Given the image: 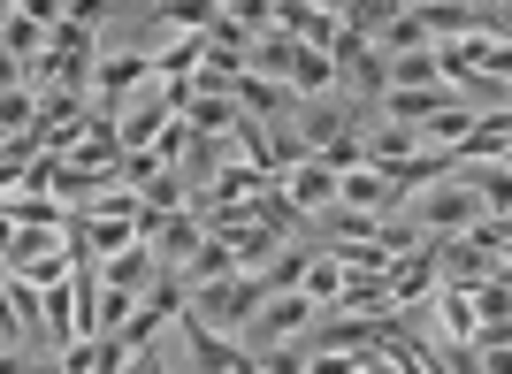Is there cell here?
<instances>
[{"mask_svg": "<svg viewBox=\"0 0 512 374\" xmlns=\"http://www.w3.org/2000/svg\"><path fill=\"white\" fill-rule=\"evenodd\" d=\"M375 352H306V374H367Z\"/></svg>", "mask_w": 512, "mask_h": 374, "instance_id": "9a60e30c", "label": "cell"}, {"mask_svg": "<svg viewBox=\"0 0 512 374\" xmlns=\"http://www.w3.org/2000/svg\"><path fill=\"white\" fill-rule=\"evenodd\" d=\"M474 313H482V329H490V321H512V283H505V275L474 291Z\"/></svg>", "mask_w": 512, "mask_h": 374, "instance_id": "5bb4252c", "label": "cell"}, {"mask_svg": "<svg viewBox=\"0 0 512 374\" xmlns=\"http://www.w3.org/2000/svg\"><path fill=\"white\" fill-rule=\"evenodd\" d=\"M383 54H390V62H406V54H436V31H428L413 8H398V16H390V31H383Z\"/></svg>", "mask_w": 512, "mask_h": 374, "instance_id": "7c38bea8", "label": "cell"}, {"mask_svg": "<svg viewBox=\"0 0 512 374\" xmlns=\"http://www.w3.org/2000/svg\"><path fill=\"white\" fill-rule=\"evenodd\" d=\"M283 191H291V207H299V214H337V168H329V161H306Z\"/></svg>", "mask_w": 512, "mask_h": 374, "instance_id": "9c48e42d", "label": "cell"}, {"mask_svg": "<svg viewBox=\"0 0 512 374\" xmlns=\"http://www.w3.org/2000/svg\"><path fill=\"white\" fill-rule=\"evenodd\" d=\"M474 374H512V344H497V352H474Z\"/></svg>", "mask_w": 512, "mask_h": 374, "instance_id": "2e32d148", "label": "cell"}, {"mask_svg": "<svg viewBox=\"0 0 512 374\" xmlns=\"http://www.w3.org/2000/svg\"><path fill=\"white\" fill-rule=\"evenodd\" d=\"M0 214H8V229H62V237H77V222H85L77 207H62L54 191H31V184L8 191V199H0Z\"/></svg>", "mask_w": 512, "mask_h": 374, "instance_id": "5b68a950", "label": "cell"}, {"mask_svg": "<svg viewBox=\"0 0 512 374\" xmlns=\"http://www.w3.org/2000/svg\"><path fill=\"white\" fill-rule=\"evenodd\" d=\"M23 329H46V291L23 283V275H8V336L0 344H23Z\"/></svg>", "mask_w": 512, "mask_h": 374, "instance_id": "8fae6325", "label": "cell"}, {"mask_svg": "<svg viewBox=\"0 0 512 374\" xmlns=\"http://www.w3.org/2000/svg\"><path fill=\"white\" fill-rule=\"evenodd\" d=\"M237 107H245V123H268V130H276V115H291L299 92L276 84V77H245V84H237Z\"/></svg>", "mask_w": 512, "mask_h": 374, "instance_id": "ba28073f", "label": "cell"}, {"mask_svg": "<svg viewBox=\"0 0 512 374\" xmlns=\"http://www.w3.org/2000/svg\"><path fill=\"white\" fill-rule=\"evenodd\" d=\"M153 84H161L153 54H107V62L92 69V107L123 123V115H130V100H138V92H153Z\"/></svg>", "mask_w": 512, "mask_h": 374, "instance_id": "7a4b0ae2", "label": "cell"}, {"mask_svg": "<svg viewBox=\"0 0 512 374\" xmlns=\"http://www.w3.org/2000/svg\"><path fill=\"white\" fill-rule=\"evenodd\" d=\"M344 283H352V275H344V260H337V252H329V245H321L314 275H306V298H314V306L329 313V306H337V298H344Z\"/></svg>", "mask_w": 512, "mask_h": 374, "instance_id": "4fadbf2b", "label": "cell"}, {"mask_svg": "<svg viewBox=\"0 0 512 374\" xmlns=\"http://www.w3.org/2000/svg\"><path fill=\"white\" fill-rule=\"evenodd\" d=\"M482 222H490V214H482V199H474L459 176L413 199V229H421V237H474Z\"/></svg>", "mask_w": 512, "mask_h": 374, "instance_id": "6da1fadb", "label": "cell"}, {"mask_svg": "<svg viewBox=\"0 0 512 374\" xmlns=\"http://www.w3.org/2000/svg\"><path fill=\"white\" fill-rule=\"evenodd\" d=\"M459 184L482 199V214H490V222H512V168H505V161H467V168H459Z\"/></svg>", "mask_w": 512, "mask_h": 374, "instance_id": "52a82bcc", "label": "cell"}, {"mask_svg": "<svg viewBox=\"0 0 512 374\" xmlns=\"http://www.w3.org/2000/svg\"><path fill=\"white\" fill-rule=\"evenodd\" d=\"M428 260L444 268V291H482V283H497V275H505V260H497V252H482L474 237H428Z\"/></svg>", "mask_w": 512, "mask_h": 374, "instance_id": "3957f363", "label": "cell"}, {"mask_svg": "<svg viewBox=\"0 0 512 374\" xmlns=\"http://www.w3.org/2000/svg\"><path fill=\"white\" fill-rule=\"evenodd\" d=\"M176 275H184V283H192V298H199V291H222V283H237V275H245V260H237L222 237H207V245H199Z\"/></svg>", "mask_w": 512, "mask_h": 374, "instance_id": "8992f818", "label": "cell"}, {"mask_svg": "<svg viewBox=\"0 0 512 374\" xmlns=\"http://www.w3.org/2000/svg\"><path fill=\"white\" fill-rule=\"evenodd\" d=\"M428 306H436V321H444V336H451V344H459V352H474V336H482V313H474V291H436Z\"/></svg>", "mask_w": 512, "mask_h": 374, "instance_id": "30bf717a", "label": "cell"}, {"mask_svg": "<svg viewBox=\"0 0 512 374\" xmlns=\"http://www.w3.org/2000/svg\"><path fill=\"white\" fill-rule=\"evenodd\" d=\"M337 69H344V84H352L360 100H390V54L375 39H352V31H344L337 39Z\"/></svg>", "mask_w": 512, "mask_h": 374, "instance_id": "277c9868", "label": "cell"}]
</instances>
